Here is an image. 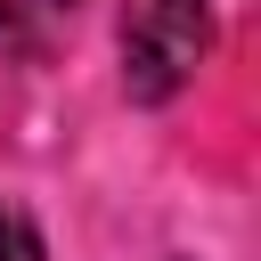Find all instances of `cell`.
I'll return each mask as SVG.
<instances>
[{"mask_svg": "<svg viewBox=\"0 0 261 261\" xmlns=\"http://www.w3.org/2000/svg\"><path fill=\"white\" fill-rule=\"evenodd\" d=\"M114 49H122V98L171 106L212 57V0H122Z\"/></svg>", "mask_w": 261, "mask_h": 261, "instance_id": "6da1fadb", "label": "cell"}, {"mask_svg": "<svg viewBox=\"0 0 261 261\" xmlns=\"http://www.w3.org/2000/svg\"><path fill=\"white\" fill-rule=\"evenodd\" d=\"M0 261H49V245H41L33 212H16V204H0Z\"/></svg>", "mask_w": 261, "mask_h": 261, "instance_id": "3957f363", "label": "cell"}, {"mask_svg": "<svg viewBox=\"0 0 261 261\" xmlns=\"http://www.w3.org/2000/svg\"><path fill=\"white\" fill-rule=\"evenodd\" d=\"M82 0H0V90L33 65H49V49L73 33Z\"/></svg>", "mask_w": 261, "mask_h": 261, "instance_id": "7a4b0ae2", "label": "cell"}]
</instances>
